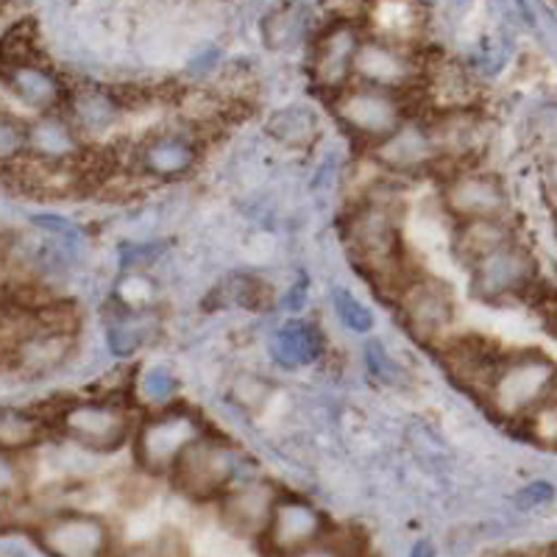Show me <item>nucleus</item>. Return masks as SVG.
Masks as SVG:
<instances>
[{"mask_svg":"<svg viewBox=\"0 0 557 557\" xmlns=\"http://www.w3.org/2000/svg\"><path fill=\"white\" fill-rule=\"evenodd\" d=\"M62 426L76 444L92 451H114L126 444L132 432L128 412L121 405H103V401H82L67 407Z\"/></svg>","mask_w":557,"mask_h":557,"instance_id":"nucleus-5","label":"nucleus"},{"mask_svg":"<svg viewBox=\"0 0 557 557\" xmlns=\"http://www.w3.org/2000/svg\"><path fill=\"white\" fill-rule=\"evenodd\" d=\"M552 494H555V487H552L549 482H532V485H527L524 491H521L516 502H519V507L530 510V507H539L544 505V502H549Z\"/></svg>","mask_w":557,"mask_h":557,"instance_id":"nucleus-33","label":"nucleus"},{"mask_svg":"<svg viewBox=\"0 0 557 557\" xmlns=\"http://www.w3.org/2000/svg\"><path fill=\"white\" fill-rule=\"evenodd\" d=\"M278 496L273 485H268V482H246L235 491H223V521L240 535L257 539V535H265Z\"/></svg>","mask_w":557,"mask_h":557,"instance_id":"nucleus-11","label":"nucleus"},{"mask_svg":"<svg viewBox=\"0 0 557 557\" xmlns=\"http://www.w3.org/2000/svg\"><path fill=\"white\" fill-rule=\"evenodd\" d=\"M32 48H34V26L32 23H17L12 32L3 37L0 42V62L3 67L9 64H20V62H32Z\"/></svg>","mask_w":557,"mask_h":557,"instance_id":"nucleus-29","label":"nucleus"},{"mask_svg":"<svg viewBox=\"0 0 557 557\" xmlns=\"http://www.w3.org/2000/svg\"><path fill=\"white\" fill-rule=\"evenodd\" d=\"M262 539L273 552L301 555L323 539V516L301 499H278Z\"/></svg>","mask_w":557,"mask_h":557,"instance_id":"nucleus-8","label":"nucleus"},{"mask_svg":"<svg viewBox=\"0 0 557 557\" xmlns=\"http://www.w3.org/2000/svg\"><path fill=\"white\" fill-rule=\"evenodd\" d=\"M268 393H271V387L262 380H257V376H240L235 382V387H232V399L240 407H246V410H251V407L257 410V407H262L268 401Z\"/></svg>","mask_w":557,"mask_h":557,"instance_id":"nucleus-32","label":"nucleus"},{"mask_svg":"<svg viewBox=\"0 0 557 557\" xmlns=\"http://www.w3.org/2000/svg\"><path fill=\"white\" fill-rule=\"evenodd\" d=\"M446 209L462 223L485 221V218H496L505 209V193L496 178L466 173V176L451 178V184L446 187Z\"/></svg>","mask_w":557,"mask_h":557,"instance_id":"nucleus-12","label":"nucleus"},{"mask_svg":"<svg viewBox=\"0 0 557 557\" xmlns=\"http://www.w3.org/2000/svg\"><path fill=\"white\" fill-rule=\"evenodd\" d=\"M557 387V368L544 355H519L502 362L491 380V405L507 418H519L544 405Z\"/></svg>","mask_w":557,"mask_h":557,"instance_id":"nucleus-1","label":"nucleus"},{"mask_svg":"<svg viewBox=\"0 0 557 557\" xmlns=\"http://www.w3.org/2000/svg\"><path fill=\"white\" fill-rule=\"evenodd\" d=\"M335 307L341 312V321L346 323L348 330L355 332H371L374 326V318H371V310L362 307L355 296L348 290H337L335 293Z\"/></svg>","mask_w":557,"mask_h":557,"instance_id":"nucleus-31","label":"nucleus"},{"mask_svg":"<svg viewBox=\"0 0 557 557\" xmlns=\"http://www.w3.org/2000/svg\"><path fill=\"white\" fill-rule=\"evenodd\" d=\"M360 45L362 37L351 23H335L326 28L312 48V82L326 92H341L348 78L355 76V59Z\"/></svg>","mask_w":557,"mask_h":557,"instance_id":"nucleus-6","label":"nucleus"},{"mask_svg":"<svg viewBox=\"0 0 557 557\" xmlns=\"http://www.w3.org/2000/svg\"><path fill=\"white\" fill-rule=\"evenodd\" d=\"M474 276H471V290L482 301H496V298L516 293L527 278H530V262L513 246L502 243L499 248L487 251L485 257L471 262Z\"/></svg>","mask_w":557,"mask_h":557,"instance_id":"nucleus-10","label":"nucleus"},{"mask_svg":"<svg viewBox=\"0 0 557 557\" xmlns=\"http://www.w3.org/2000/svg\"><path fill=\"white\" fill-rule=\"evenodd\" d=\"M355 248L371 268H391L396 260V228L391 218L371 209L355 226Z\"/></svg>","mask_w":557,"mask_h":557,"instance_id":"nucleus-17","label":"nucleus"},{"mask_svg":"<svg viewBox=\"0 0 557 557\" xmlns=\"http://www.w3.org/2000/svg\"><path fill=\"white\" fill-rule=\"evenodd\" d=\"M505 240L502 228L496 226L494 218H485V221H466L462 232L457 235V253L466 257V260H480L487 251L499 248Z\"/></svg>","mask_w":557,"mask_h":557,"instance_id":"nucleus-24","label":"nucleus"},{"mask_svg":"<svg viewBox=\"0 0 557 557\" xmlns=\"http://www.w3.org/2000/svg\"><path fill=\"white\" fill-rule=\"evenodd\" d=\"M451 318H455V301L444 282L421 278L405 290V321L418 341L441 335Z\"/></svg>","mask_w":557,"mask_h":557,"instance_id":"nucleus-9","label":"nucleus"},{"mask_svg":"<svg viewBox=\"0 0 557 557\" xmlns=\"http://www.w3.org/2000/svg\"><path fill=\"white\" fill-rule=\"evenodd\" d=\"M382 162L393 168H416L424 165L432 157V139L430 134L418 132V128L401 126L399 132L382 139Z\"/></svg>","mask_w":557,"mask_h":557,"instance_id":"nucleus-20","label":"nucleus"},{"mask_svg":"<svg viewBox=\"0 0 557 557\" xmlns=\"http://www.w3.org/2000/svg\"><path fill=\"white\" fill-rule=\"evenodd\" d=\"M143 323H146V312L126 310V315H121L109 326V348L114 355L128 357L146 343V326Z\"/></svg>","mask_w":557,"mask_h":557,"instance_id":"nucleus-26","label":"nucleus"},{"mask_svg":"<svg viewBox=\"0 0 557 557\" xmlns=\"http://www.w3.org/2000/svg\"><path fill=\"white\" fill-rule=\"evenodd\" d=\"M117 301L123 310L143 312L153 301V282L139 271H128L126 276L117 282Z\"/></svg>","mask_w":557,"mask_h":557,"instance_id":"nucleus-27","label":"nucleus"},{"mask_svg":"<svg viewBox=\"0 0 557 557\" xmlns=\"http://www.w3.org/2000/svg\"><path fill=\"white\" fill-rule=\"evenodd\" d=\"M271 351L276 362L287 368L307 366V362L318 360V355H321V341H318L315 330H310L307 323H290V326L276 332Z\"/></svg>","mask_w":557,"mask_h":557,"instance_id":"nucleus-19","label":"nucleus"},{"mask_svg":"<svg viewBox=\"0 0 557 557\" xmlns=\"http://www.w3.org/2000/svg\"><path fill=\"white\" fill-rule=\"evenodd\" d=\"M235 469V451L221 441H209L201 435L173 466V482L182 494L193 499H209L226 491Z\"/></svg>","mask_w":557,"mask_h":557,"instance_id":"nucleus-4","label":"nucleus"},{"mask_svg":"<svg viewBox=\"0 0 557 557\" xmlns=\"http://www.w3.org/2000/svg\"><path fill=\"white\" fill-rule=\"evenodd\" d=\"M273 137L285 146H307L312 143V137L318 134V121L315 114L305 107H287L282 112H276L268 123Z\"/></svg>","mask_w":557,"mask_h":557,"instance_id":"nucleus-23","label":"nucleus"},{"mask_svg":"<svg viewBox=\"0 0 557 557\" xmlns=\"http://www.w3.org/2000/svg\"><path fill=\"white\" fill-rule=\"evenodd\" d=\"M307 32V12L301 7H278L276 12H271L262 23V37H265L268 48L273 51H287L296 42L305 39Z\"/></svg>","mask_w":557,"mask_h":557,"instance_id":"nucleus-22","label":"nucleus"},{"mask_svg":"<svg viewBox=\"0 0 557 557\" xmlns=\"http://www.w3.org/2000/svg\"><path fill=\"white\" fill-rule=\"evenodd\" d=\"M355 76H360L366 84H374V87L401 89L416 76V67H412L407 51H401L396 45L382 42V39H371V42L362 39L355 59Z\"/></svg>","mask_w":557,"mask_h":557,"instance_id":"nucleus-13","label":"nucleus"},{"mask_svg":"<svg viewBox=\"0 0 557 557\" xmlns=\"http://www.w3.org/2000/svg\"><path fill=\"white\" fill-rule=\"evenodd\" d=\"M335 114L348 128L368 139H387L405 126V109H401L396 89L374 87L362 82L360 87L337 92Z\"/></svg>","mask_w":557,"mask_h":557,"instance_id":"nucleus-3","label":"nucleus"},{"mask_svg":"<svg viewBox=\"0 0 557 557\" xmlns=\"http://www.w3.org/2000/svg\"><path fill=\"white\" fill-rule=\"evenodd\" d=\"M139 162L151 176L178 178L196 165V148L190 146V139L178 137V134H162L143 148Z\"/></svg>","mask_w":557,"mask_h":557,"instance_id":"nucleus-16","label":"nucleus"},{"mask_svg":"<svg viewBox=\"0 0 557 557\" xmlns=\"http://www.w3.org/2000/svg\"><path fill=\"white\" fill-rule=\"evenodd\" d=\"M109 527L89 513H64L51 519L39 532L45 552L59 557H98L109 552Z\"/></svg>","mask_w":557,"mask_h":557,"instance_id":"nucleus-7","label":"nucleus"},{"mask_svg":"<svg viewBox=\"0 0 557 557\" xmlns=\"http://www.w3.org/2000/svg\"><path fill=\"white\" fill-rule=\"evenodd\" d=\"M42 435L39 421H34L26 412L12 410V407H0V449H28Z\"/></svg>","mask_w":557,"mask_h":557,"instance_id":"nucleus-25","label":"nucleus"},{"mask_svg":"<svg viewBox=\"0 0 557 557\" xmlns=\"http://www.w3.org/2000/svg\"><path fill=\"white\" fill-rule=\"evenodd\" d=\"M28 151V128L12 117V114L0 112V165L14 162Z\"/></svg>","mask_w":557,"mask_h":557,"instance_id":"nucleus-28","label":"nucleus"},{"mask_svg":"<svg viewBox=\"0 0 557 557\" xmlns=\"http://www.w3.org/2000/svg\"><path fill=\"white\" fill-rule=\"evenodd\" d=\"M7 84L20 101L28 103L32 109H39V112H51L62 101V84H59V78L53 76L51 70L39 67L34 62L9 64Z\"/></svg>","mask_w":557,"mask_h":557,"instance_id":"nucleus-15","label":"nucleus"},{"mask_svg":"<svg viewBox=\"0 0 557 557\" xmlns=\"http://www.w3.org/2000/svg\"><path fill=\"white\" fill-rule=\"evenodd\" d=\"M28 151L48 165L70 162L82 151L76 123L59 114H42L39 121L28 126Z\"/></svg>","mask_w":557,"mask_h":557,"instance_id":"nucleus-14","label":"nucleus"},{"mask_svg":"<svg viewBox=\"0 0 557 557\" xmlns=\"http://www.w3.org/2000/svg\"><path fill=\"white\" fill-rule=\"evenodd\" d=\"M14 480H17V476H14V466L9 462V457L3 455V449H0V496H7L9 491H12Z\"/></svg>","mask_w":557,"mask_h":557,"instance_id":"nucleus-34","label":"nucleus"},{"mask_svg":"<svg viewBox=\"0 0 557 557\" xmlns=\"http://www.w3.org/2000/svg\"><path fill=\"white\" fill-rule=\"evenodd\" d=\"M70 343L73 341L64 330L37 332V335L23 337L17 348V360L32 374H42V371H51L59 362H64V357L70 355Z\"/></svg>","mask_w":557,"mask_h":557,"instance_id":"nucleus-18","label":"nucleus"},{"mask_svg":"<svg viewBox=\"0 0 557 557\" xmlns=\"http://www.w3.org/2000/svg\"><path fill=\"white\" fill-rule=\"evenodd\" d=\"M70 121L76 123L82 132H101L117 117V103L109 92L101 89H82L70 101Z\"/></svg>","mask_w":557,"mask_h":557,"instance_id":"nucleus-21","label":"nucleus"},{"mask_svg":"<svg viewBox=\"0 0 557 557\" xmlns=\"http://www.w3.org/2000/svg\"><path fill=\"white\" fill-rule=\"evenodd\" d=\"M201 435V424L190 412H159L157 418L146 421L134 437V455H137L139 469L148 471V474H168V471H173L178 457L190 449Z\"/></svg>","mask_w":557,"mask_h":557,"instance_id":"nucleus-2","label":"nucleus"},{"mask_svg":"<svg viewBox=\"0 0 557 557\" xmlns=\"http://www.w3.org/2000/svg\"><path fill=\"white\" fill-rule=\"evenodd\" d=\"M139 396L151 405H165L171 401V396L176 393V380L168 368H148L146 374L139 376L137 382Z\"/></svg>","mask_w":557,"mask_h":557,"instance_id":"nucleus-30","label":"nucleus"}]
</instances>
